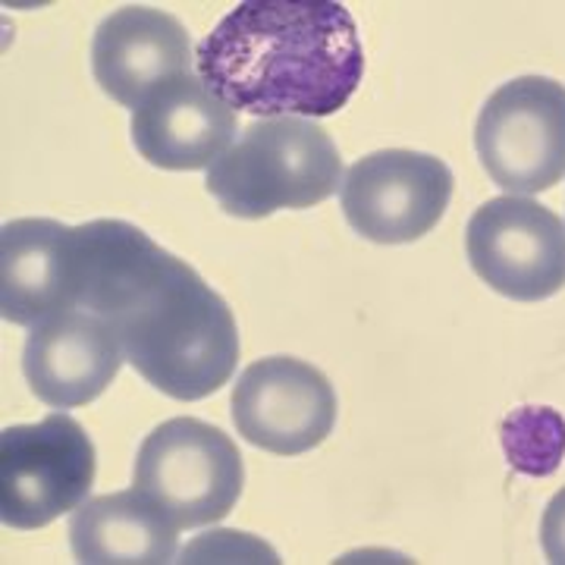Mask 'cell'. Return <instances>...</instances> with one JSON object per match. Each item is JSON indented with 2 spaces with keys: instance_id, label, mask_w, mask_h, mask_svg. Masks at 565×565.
I'll return each mask as SVG.
<instances>
[{
  "instance_id": "obj_5",
  "label": "cell",
  "mask_w": 565,
  "mask_h": 565,
  "mask_svg": "<svg viewBox=\"0 0 565 565\" xmlns=\"http://www.w3.org/2000/svg\"><path fill=\"white\" fill-rule=\"evenodd\" d=\"M95 444L76 418L54 412L39 424L0 434V519L17 531H39L76 512L95 484Z\"/></svg>"
},
{
  "instance_id": "obj_15",
  "label": "cell",
  "mask_w": 565,
  "mask_h": 565,
  "mask_svg": "<svg viewBox=\"0 0 565 565\" xmlns=\"http://www.w3.org/2000/svg\"><path fill=\"white\" fill-rule=\"evenodd\" d=\"M509 465L525 475H550L563 462L565 452V422L553 408L525 405L512 412L500 427Z\"/></svg>"
},
{
  "instance_id": "obj_14",
  "label": "cell",
  "mask_w": 565,
  "mask_h": 565,
  "mask_svg": "<svg viewBox=\"0 0 565 565\" xmlns=\"http://www.w3.org/2000/svg\"><path fill=\"white\" fill-rule=\"evenodd\" d=\"M70 226L47 217H22L0 230V315L3 321L35 327L70 311L66 289Z\"/></svg>"
},
{
  "instance_id": "obj_12",
  "label": "cell",
  "mask_w": 565,
  "mask_h": 565,
  "mask_svg": "<svg viewBox=\"0 0 565 565\" xmlns=\"http://www.w3.org/2000/svg\"><path fill=\"white\" fill-rule=\"evenodd\" d=\"M195 47L173 13L154 7H122L98 25L92 41V73L107 98L139 107L158 85L192 73Z\"/></svg>"
},
{
  "instance_id": "obj_16",
  "label": "cell",
  "mask_w": 565,
  "mask_h": 565,
  "mask_svg": "<svg viewBox=\"0 0 565 565\" xmlns=\"http://www.w3.org/2000/svg\"><path fill=\"white\" fill-rule=\"evenodd\" d=\"M541 546L550 563L565 565V487L546 503L541 519Z\"/></svg>"
},
{
  "instance_id": "obj_7",
  "label": "cell",
  "mask_w": 565,
  "mask_h": 565,
  "mask_svg": "<svg viewBox=\"0 0 565 565\" xmlns=\"http://www.w3.org/2000/svg\"><path fill=\"white\" fill-rule=\"evenodd\" d=\"M468 264L515 302H541L565 289V223L544 204L503 195L484 202L465 230Z\"/></svg>"
},
{
  "instance_id": "obj_8",
  "label": "cell",
  "mask_w": 565,
  "mask_h": 565,
  "mask_svg": "<svg viewBox=\"0 0 565 565\" xmlns=\"http://www.w3.org/2000/svg\"><path fill=\"white\" fill-rule=\"evenodd\" d=\"M452 185V170L440 158L386 148L349 167L340 204L359 236L381 245H403L422 239L440 223Z\"/></svg>"
},
{
  "instance_id": "obj_2",
  "label": "cell",
  "mask_w": 565,
  "mask_h": 565,
  "mask_svg": "<svg viewBox=\"0 0 565 565\" xmlns=\"http://www.w3.org/2000/svg\"><path fill=\"white\" fill-rule=\"evenodd\" d=\"M195 73L233 110L318 120L364 79L352 13L333 0H243L195 47Z\"/></svg>"
},
{
  "instance_id": "obj_10",
  "label": "cell",
  "mask_w": 565,
  "mask_h": 565,
  "mask_svg": "<svg viewBox=\"0 0 565 565\" xmlns=\"http://www.w3.org/2000/svg\"><path fill=\"white\" fill-rule=\"evenodd\" d=\"M122 345L110 323L85 308H70L29 327L22 374L29 390L51 408L95 403L120 374Z\"/></svg>"
},
{
  "instance_id": "obj_6",
  "label": "cell",
  "mask_w": 565,
  "mask_h": 565,
  "mask_svg": "<svg viewBox=\"0 0 565 565\" xmlns=\"http://www.w3.org/2000/svg\"><path fill=\"white\" fill-rule=\"evenodd\" d=\"M487 177L512 195H537L565 177V85L519 76L500 85L475 122Z\"/></svg>"
},
{
  "instance_id": "obj_3",
  "label": "cell",
  "mask_w": 565,
  "mask_h": 565,
  "mask_svg": "<svg viewBox=\"0 0 565 565\" xmlns=\"http://www.w3.org/2000/svg\"><path fill=\"white\" fill-rule=\"evenodd\" d=\"M343 182V158L327 129L302 117L248 122L207 170L204 189L230 217L262 221L327 202Z\"/></svg>"
},
{
  "instance_id": "obj_13",
  "label": "cell",
  "mask_w": 565,
  "mask_h": 565,
  "mask_svg": "<svg viewBox=\"0 0 565 565\" xmlns=\"http://www.w3.org/2000/svg\"><path fill=\"white\" fill-rule=\"evenodd\" d=\"M182 527L141 490L95 497L73 512L70 546L82 565H163L177 556Z\"/></svg>"
},
{
  "instance_id": "obj_4",
  "label": "cell",
  "mask_w": 565,
  "mask_h": 565,
  "mask_svg": "<svg viewBox=\"0 0 565 565\" xmlns=\"http://www.w3.org/2000/svg\"><path fill=\"white\" fill-rule=\"evenodd\" d=\"M132 484L180 527L214 525L239 503L243 452L214 424L170 418L139 446Z\"/></svg>"
},
{
  "instance_id": "obj_1",
  "label": "cell",
  "mask_w": 565,
  "mask_h": 565,
  "mask_svg": "<svg viewBox=\"0 0 565 565\" xmlns=\"http://www.w3.org/2000/svg\"><path fill=\"white\" fill-rule=\"evenodd\" d=\"M70 305L110 323L126 362L163 396L204 399L239 364V327L207 282L126 221L70 226Z\"/></svg>"
},
{
  "instance_id": "obj_9",
  "label": "cell",
  "mask_w": 565,
  "mask_h": 565,
  "mask_svg": "<svg viewBox=\"0 0 565 565\" xmlns=\"http://www.w3.org/2000/svg\"><path fill=\"white\" fill-rule=\"evenodd\" d=\"M233 424L258 449L302 456L337 424V393L315 364L289 355L252 362L233 386Z\"/></svg>"
},
{
  "instance_id": "obj_11",
  "label": "cell",
  "mask_w": 565,
  "mask_h": 565,
  "mask_svg": "<svg viewBox=\"0 0 565 565\" xmlns=\"http://www.w3.org/2000/svg\"><path fill=\"white\" fill-rule=\"evenodd\" d=\"M236 136V110L199 73L158 85L132 110V145L161 170H211Z\"/></svg>"
}]
</instances>
